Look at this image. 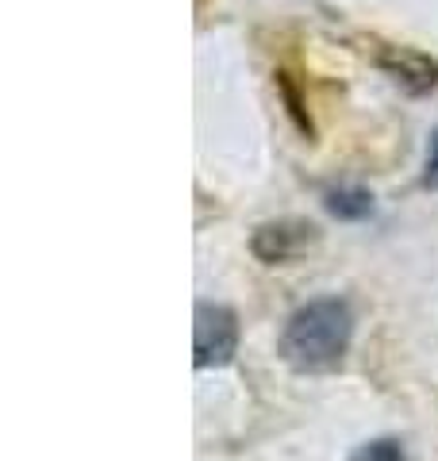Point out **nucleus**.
I'll use <instances>...</instances> for the list:
<instances>
[{"label": "nucleus", "mask_w": 438, "mask_h": 461, "mask_svg": "<svg viewBox=\"0 0 438 461\" xmlns=\"http://www.w3.org/2000/svg\"><path fill=\"white\" fill-rule=\"evenodd\" d=\"M350 342H354V308L342 296H315L285 320L277 357L300 377H315L342 366Z\"/></svg>", "instance_id": "f257e3e1"}, {"label": "nucleus", "mask_w": 438, "mask_h": 461, "mask_svg": "<svg viewBox=\"0 0 438 461\" xmlns=\"http://www.w3.org/2000/svg\"><path fill=\"white\" fill-rule=\"evenodd\" d=\"M242 327L235 308L219 304V300H196L193 308V366L200 373L227 369L239 354Z\"/></svg>", "instance_id": "f03ea898"}, {"label": "nucleus", "mask_w": 438, "mask_h": 461, "mask_svg": "<svg viewBox=\"0 0 438 461\" xmlns=\"http://www.w3.org/2000/svg\"><path fill=\"white\" fill-rule=\"evenodd\" d=\"M319 247V227L308 220H269L254 227L251 254L261 266H292Z\"/></svg>", "instance_id": "7ed1b4c3"}, {"label": "nucleus", "mask_w": 438, "mask_h": 461, "mask_svg": "<svg viewBox=\"0 0 438 461\" xmlns=\"http://www.w3.org/2000/svg\"><path fill=\"white\" fill-rule=\"evenodd\" d=\"M381 66H385V74L412 96H423V93L438 89V62L427 58V54H419V50L392 47V54L381 58Z\"/></svg>", "instance_id": "20e7f679"}, {"label": "nucleus", "mask_w": 438, "mask_h": 461, "mask_svg": "<svg viewBox=\"0 0 438 461\" xmlns=\"http://www.w3.org/2000/svg\"><path fill=\"white\" fill-rule=\"evenodd\" d=\"M324 208L342 223H358L365 215H373V193L358 189V185H339L324 196Z\"/></svg>", "instance_id": "39448f33"}, {"label": "nucleus", "mask_w": 438, "mask_h": 461, "mask_svg": "<svg viewBox=\"0 0 438 461\" xmlns=\"http://www.w3.org/2000/svg\"><path fill=\"white\" fill-rule=\"evenodd\" d=\"M350 461H407V457H404V446L397 438H373V442L358 446Z\"/></svg>", "instance_id": "423d86ee"}, {"label": "nucleus", "mask_w": 438, "mask_h": 461, "mask_svg": "<svg viewBox=\"0 0 438 461\" xmlns=\"http://www.w3.org/2000/svg\"><path fill=\"white\" fill-rule=\"evenodd\" d=\"M423 189H438V127L427 142V162H423Z\"/></svg>", "instance_id": "0eeeda50"}]
</instances>
